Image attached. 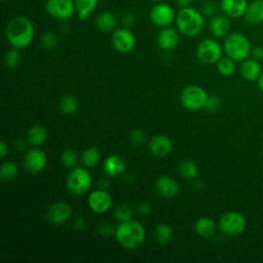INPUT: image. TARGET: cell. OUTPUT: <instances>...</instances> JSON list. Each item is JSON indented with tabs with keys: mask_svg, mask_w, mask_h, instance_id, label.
<instances>
[{
	"mask_svg": "<svg viewBox=\"0 0 263 263\" xmlns=\"http://www.w3.org/2000/svg\"><path fill=\"white\" fill-rule=\"evenodd\" d=\"M129 139L134 144L141 145L145 142V135L141 129H133L129 133Z\"/></svg>",
	"mask_w": 263,
	"mask_h": 263,
	"instance_id": "f35d334b",
	"label": "cell"
},
{
	"mask_svg": "<svg viewBox=\"0 0 263 263\" xmlns=\"http://www.w3.org/2000/svg\"><path fill=\"white\" fill-rule=\"evenodd\" d=\"M8 153V147H7V144L4 142V141H1L0 143V157L1 158H4L6 156V154Z\"/></svg>",
	"mask_w": 263,
	"mask_h": 263,
	"instance_id": "ee69618b",
	"label": "cell"
},
{
	"mask_svg": "<svg viewBox=\"0 0 263 263\" xmlns=\"http://www.w3.org/2000/svg\"><path fill=\"white\" fill-rule=\"evenodd\" d=\"M84 225H85V222H84V219L82 217H77L75 219V223H74V226L78 229V230H82L84 228Z\"/></svg>",
	"mask_w": 263,
	"mask_h": 263,
	"instance_id": "f6af8a7d",
	"label": "cell"
},
{
	"mask_svg": "<svg viewBox=\"0 0 263 263\" xmlns=\"http://www.w3.org/2000/svg\"><path fill=\"white\" fill-rule=\"evenodd\" d=\"M208 93L198 85H188L183 88L180 95V101L183 107L189 111H197L204 108Z\"/></svg>",
	"mask_w": 263,
	"mask_h": 263,
	"instance_id": "5b68a950",
	"label": "cell"
},
{
	"mask_svg": "<svg viewBox=\"0 0 263 263\" xmlns=\"http://www.w3.org/2000/svg\"><path fill=\"white\" fill-rule=\"evenodd\" d=\"M116 240L125 249L134 250L140 247L145 239L143 225L135 220L119 223L115 229Z\"/></svg>",
	"mask_w": 263,
	"mask_h": 263,
	"instance_id": "3957f363",
	"label": "cell"
},
{
	"mask_svg": "<svg viewBox=\"0 0 263 263\" xmlns=\"http://www.w3.org/2000/svg\"><path fill=\"white\" fill-rule=\"evenodd\" d=\"M180 175L186 180H193L198 175V166L193 160H184L179 165Z\"/></svg>",
	"mask_w": 263,
	"mask_h": 263,
	"instance_id": "83f0119b",
	"label": "cell"
},
{
	"mask_svg": "<svg viewBox=\"0 0 263 263\" xmlns=\"http://www.w3.org/2000/svg\"><path fill=\"white\" fill-rule=\"evenodd\" d=\"M87 204L92 212L103 214L110 209L112 204V198L106 190L99 189L92 191L89 194L87 198Z\"/></svg>",
	"mask_w": 263,
	"mask_h": 263,
	"instance_id": "4fadbf2b",
	"label": "cell"
},
{
	"mask_svg": "<svg viewBox=\"0 0 263 263\" xmlns=\"http://www.w3.org/2000/svg\"><path fill=\"white\" fill-rule=\"evenodd\" d=\"M247 226L246 218L238 212H228L219 220V228L226 235H238Z\"/></svg>",
	"mask_w": 263,
	"mask_h": 263,
	"instance_id": "ba28073f",
	"label": "cell"
},
{
	"mask_svg": "<svg viewBox=\"0 0 263 263\" xmlns=\"http://www.w3.org/2000/svg\"><path fill=\"white\" fill-rule=\"evenodd\" d=\"M135 23H136V16H135V14H134L133 12H130V11L124 13V14L122 15V17H121V24H122V26L125 27V28H130V27H133V26L135 25Z\"/></svg>",
	"mask_w": 263,
	"mask_h": 263,
	"instance_id": "ab89813d",
	"label": "cell"
},
{
	"mask_svg": "<svg viewBox=\"0 0 263 263\" xmlns=\"http://www.w3.org/2000/svg\"><path fill=\"white\" fill-rule=\"evenodd\" d=\"M5 35L12 47L26 48L34 39L35 28L28 17L18 15L9 20L5 28Z\"/></svg>",
	"mask_w": 263,
	"mask_h": 263,
	"instance_id": "6da1fadb",
	"label": "cell"
},
{
	"mask_svg": "<svg viewBox=\"0 0 263 263\" xmlns=\"http://www.w3.org/2000/svg\"><path fill=\"white\" fill-rule=\"evenodd\" d=\"M173 148L172 140L167 136L158 135L151 139L149 143V150L155 157H164Z\"/></svg>",
	"mask_w": 263,
	"mask_h": 263,
	"instance_id": "ac0fdd59",
	"label": "cell"
},
{
	"mask_svg": "<svg viewBox=\"0 0 263 263\" xmlns=\"http://www.w3.org/2000/svg\"><path fill=\"white\" fill-rule=\"evenodd\" d=\"M156 42L162 50H172L179 43V31L170 26L161 28L157 34Z\"/></svg>",
	"mask_w": 263,
	"mask_h": 263,
	"instance_id": "9a60e30c",
	"label": "cell"
},
{
	"mask_svg": "<svg viewBox=\"0 0 263 263\" xmlns=\"http://www.w3.org/2000/svg\"><path fill=\"white\" fill-rule=\"evenodd\" d=\"M111 41L113 47L122 53L130 51L136 45V37L129 28L121 27L112 32Z\"/></svg>",
	"mask_w": 263,
	"mask_h": 263,
	"instance_id": "8fae6325",
	"label": "cell"
},
{
	"mask_svg": "<svg viewBox=\"0 0 263 263\" xmlns=\"http://www.w3.org/2000/svg\"><path fill=\"white\" fill-rule=\"evenodd\" d=\"M47 164L46 154L41 149H31L27 151L24 157V166L31 174H38L44 170Z\"/></svg>",
	"mask_w": 263,
	"mask_h": 263,
	"instance_id": "7c38bea8",
	"label": "cell"
},
{
	"mask_svg": "<svg viewBox=\"0 0 263 263\" xmlns=\"http://www.w3.org/2000/svg\"><path fill=\"white\" fill-rule=\"evenodd\" d=\"M223 49L227 57L231 58L235 62H241L248 59L252 50L249 39L238 32L228 34L225 37Z\"/></svg>",
	"mask_w": 263,
	"mask_h": 263,
	"instance_id": "277c9868",
	"label": "cell"
},
{
	"mask_svg": "<svg viewBox=\"0 0 263 263\" xmlns=\"http://www.w3.org/2000/svg\"><path fill=\"white\" fill-rule=\"evenodd\" d=\"M101 153L96 147L86 148L81 154V161L85 167H93L100 160Z\"/></svg>",
	"mask_w": 263,
	"mask_h": 263,
	"instance_id": "f1b7e54d",
	"label": "cell"
},
{
	"mask_svg": "<svg viewBox=\"0 0 263 263\" xmlns=\"http://www.w3.org/2000/svg\"><path fill=\"white\" fill-rule=\"evenodd\" d=\"M78 159H79V156H78L77 152L72 149L64 150L61 155L62 164L68 168L76 167V165L78 163Z\"/></svg>",
	"mask_w": 263,
	"mask_h": 263,
	"instance_id": "1f68e13d",
	"label": "cell"
},
{
	"mask_svg": "<svg viewBox=\"0 0 263 263\" xmlns=\"http://www.w3.org/2000/svg\"><path fill=\"white\" fill-rule=\"evenodd\" d=\"M240 75L249 81L256 80L261 75V66L255 59H246L240 66Z\"/></svg>",
	"mask_w": 263,
	"mask_h": 263,
	"instance_id": "7402d4cb",
	"label": "cell"
},
{
	"mask_svg": "<svg viewBox=\"0 0 263 263\" xmlns=\"http://www.w3.org/2000/svg\"><path fill=\"white\" fill-rule=\"evenodd\" d=\"M176 27L178 31L187 37H195L204 27V15L192 6L180 8L176 14Z\"/></svg>",
	"mask_w": 263,
	"mask_h": 263,
	"instance_id": "7a4b0ae2",
	"label": "cell"
},
{
	"mask_svg": "<svg viewBox=\"0 0 263 263\" xmlns=\"http://www.w3.org/2000/svg\"><path fill=\"white\" fill-rule=\"evenodd\" d=\"M66 185L72 194L82 195L90 188L91 176L85 167H74L67 177Z\"/></svg>",
	"mask_w": 263,
	"mask_h": 263,
	"instance_id": "8992f818",
	"label": "cell"
},
{
	"mask_svg": "<svg viewBox=\"0 0 263 263\" xmlns=\"http://www.w3.org/2000/svg\"><path fill=\"white\" fill-rule=\"evenodd\" d=\"M223 53V48L220 43L214 39L206 38L201 40L196 46V57L197 59L206 65H212L217 63Z\"/></svg>",
	"mask_w": 263,
	"mask_h": 263,
	"instance_id": "52a82bcc",
	"label": "cell"
},
{
	"mask_svg": "<svg viewBox=\"0 0 263 263\" xmlns=\"http://www.w3.org/2000/svg\"><path fill=\"white\" fill-rule=\"evenodd\" d=\"M221 106V100L218 96L216 95H210L208 97L206 103H205V110H208L209 112H215L217 111Z\"/></svg>",
	"mask_w": 263,
	"mask_h": 263,
	"instance_id": "74e56055",
	"label": "cell"
},
{
	"mask_svg": "<svg viewBox=\"0 0 263 263\" xmlns=\"http://www.w3.org/2000/svg\"><path fill=\"white\" fill-rule=\"evenodd\" d=\"M152 1H154V2H156V3H158V2H162L163 0H152Z\"/></svg>",
	"mask_w": 263,
	"mask_h": 263,
	"instance_id": "f907efd6",
	"label": "cell"
},
{
	"mask_svg": "<svg viewBox=\"0 0 263 263\" xmlns=\"http://www.w3.org/2000/svg\"><path fill=\"white\" fill-rule=\"evenodd\" d=\"M194 230L199 236L209 238L215 234L216 225L212 219L208 217H201L195 221Z\"/></svg>",
	"mask_w": 263,
	"mask_h": 263,
	"instance_id": "d4e9b609",
	"label": "cell"
},
{
	"mask_svg": "<svg viewBox=\"0 0 263 263\" xmlns=\"http://www.w3.org/2000/svg\"><path fill=\"white\" fill-rule=\"evenodd\" d=\"M71 216L72 209L64 201L52 203L47 211V219L53 224H64L71 218Z\"/></svg>",
	"mask_w": 263,
	"mask_h": 263,
	"instance_id": "5bb4252c",
	"label": "cell"
},
{
	"mask_svg": "<svg viewBox=\"0 0 263 263\" xmlns=\"http://www.w3.org/2000/svg\"><path fill=\"white\" fill-rule=\"evenodd\" d=\"M113 216L115 220L118 221L119 223L127 222V221H130L133 218V211L128 205L121 204L115 209Z\"/></svg>",
	"mask_w": 263,
	"mask_h": 263,
	"instance_id": "e575fe53",
	"label": "cell"
},
{
	"mask_svg": "<svg viewBox=\"0 0 263 263\" xmlns=\"http://www.w3.org/2000/svg\"><path fill=\"white\" fill-rule=\"evenodd\" d=\"M59 108L62 113L66 115H71L77 111L78 103L75 97L72 95H64L59 102Z\"/></svg>",
	"mask_w": 263,
	"mask_h": 263,
	"instance_id": "4316f807",
	"label": "cell"
},
{
	"mask_svg": "<svg viewBox=\"0 0 263 263\" xmlns=\"http://www.w3.org/2000/svg\"><path fill=\"white\" fill-rule=\"evenodd\" d=\"M15 145H16V147H17V148H20V149H21V148H23V147H25V143H24L21 139H17V140H16Z\"/></svg>",
	"mask_w": 263,
	"mask_h": 263,
	"instance_id": "681fc988",
	"label": "cell"
},
{
	"mask_svg": "<svg viewBox=\"0 0 263 263\" xmlns=\"http://www.w3.org/2000/svg\"><path fill=\"white\" fill-rule=\"evenodd\" d=\"M98 232L102 236H110L111 234L115 233V228L112 225L108 224V223H104V224H101L99 226Z\"/></svg>",
	"mask_w": 263,
	"mask_h": 263,
	"instance_id": "60d3db41",
	"label": "cell"
},
{
	"mask_svg": "<svg viewBox=\"0 0 263 263\" xmlns=\"http://www.w3.org/2000/svg\"><path fill=\"white\" fill-rule=\"evenodd\" d=\"M251 54H252L253 59H255L257 61L263 60V46H255L254 48H252Z\"/></svg>",
	"mask_w": 263,
	"mask_h": 263,
	"instance_id": "7bdbcfd3",
	"label": "cell"
},
{
	"mask_svg": "<svg viewBox=\"0 0 263 263\" xmlns=\"http://www.w3.org/2000/svg\"><path fill=\"white\" fill-rule=\"evenodd\" d=\"M47 139V132L41 125H33L28 130V140L31 144L39 146Z\"/></svg>",
	"mask_w": 263,
	"mask_h": 263,
	"instance_id": "484cf974",
	"label": "cell"
},
{
	"mask_svg": "<svg viewBox=\"0 0 263 263\" xmlns=\"http://www.w3.org/2000/svg\"><path fill=\"white\" fill-rule=\"evenodd\" d=\"M243 17L251 25L263 23V0L251 1L248 4Z\"/></svg>",
	"mask_w": 263,
	"mask_h": 263,
	"instance_id": "ffe728a7",
	"label": "cell"
},
{
	"mask_svg": "<svg viewBox=\"0 0 263 263\" xmlns=\"http://www.w3.org/2000/svg\"><path fill=\"white\" fill-rule=\"evenodd\" d=\"M231 28L230 18L225 14L214 15L209 24V30L216 38H224L229 34Z\"/></svg>",
	"mask_w": 263,
	"mask_h": 263,
	"instance_id": "e0dca14e",
	"label": "cell"
},
{
	"mask_svg": "<svg viewBox=\"0 0 263 263\" xmlns=\"http://www.w3.org/2000/svg\"><path fill=\"white\" fill-rule=\"evenodd\" d=\"M173 230L166 224H159L155 228V238L159 243H166L172 239Z\"/></svg>",
	"mask_w": 263,
	"mask_h": 263,
	"instance_id": "d6a6232c",
	"label": "cell"
},
{
	"mask_svg": "<svg viewBox=\"0 0 263 263\" xmlns=\"http://www.w3.org/2000/svg\"><path fill=\"white\" fill-rule=\"evenodd\" d=\"M104 172L110 177H116L121 175L125 171V163L118 155H109L103 165Z\"/></svg>",
	"mask_w": 263,
	"mask_h": 263,
	"instance_id": "44dd1931",
	"label": "cell"
},
{
	"mask_svg": "<svg viewBox=\"0 0 263 263\" xmlns=\"http://www.w3.org/2000/svg\"><path fill=\"white\" fill-rule=\"evenodd\" d=\"M40 44L45 49H53L58 45V39L57 36L49 31L44 32L40 37Z\"/></svg>",
	"mask_w": 263,
	"mask_h": 263,
	"instance_id": "d590c367",
	"label": "cell"
},
{
	"mask_svg": "<svg viewBox=\"0 0 263 263\" xmlns=\"http://www.w3.org/2000/svg\"><path fill=\"white\" fill-rule=\"evenodd\" d=\"M175 3H176L177 6H179L180 8H184V7L191 6L192 0H175Z\"/></svg>",
	"mask_w": 263,
	"mask_h": 263,
	"instance_id": "bcb514c9",
	"label": "cell"
},
{
	"mask_svg": "<svg viewBox=\"0 0 263 263\" xmlns=\"http://www.w3.org/2000/svg\"><path fill=\"white\" fill-rule=\"evenodd\" d=\"M137 212L142 215V216H146L148 214H150L151 212V204L148 201H141L138 205H137Z\"/></svg>",
	"mask_w": 263,
	"mask_h": 263,
	"instance_id": "b9f144b4",
	"label": "cell"
},
{
	"mask_svg": "<svg viewBox=\"0 0 263 263\" xmlns=\"http://www.w3.org/2000/svg\"><path fill=\"white\" fill-rule=\"evenodd\" d=\"M248 4V0H221L220 9L229 18H238L245 15Z\"/></svg>",
	"mask_w": 263,
	"mask_h": 263,
	"instance_id": "2e32d148",
	"label": "cell"
},
{
	"mask_svg": "<svg viewBox=\"0 0 263 263\" xmlns=\"http://www.w3.org/2000/svg\"><path fill=\"white\" fill-rule=\"evenodd\" d=\"M17 176V166L13 161H5L1 165L0 177L2 181H10Z\"/></svg>",
	"mask_w": 263,
	"mask_h": 263,
	"instance_id": "4dcf8cb0",
	"label": "cell"
},
{
	"mask_svg": "<svg viewBox=\"0 0 263 263\" xmlns=\"http://www.w3.org/2000/svg\"><path fill=\"white\" fill-rule=\"evenodd\" d=\"M75 10L79 20L86 21L97 9L99 0H74Z\"/></svg>",
	"mask_w": 263,
	"mask_h": 263,
	"instance_id": "cb8c5ba5",
	"label": "cell"
},
{
	"mask_svg": "<svg viewBox=\"0 0 263 263\" xmlns=\"http://www.w3.org/2000/svg\"><path fill=\"white\" fill-rule=\"evenodd\" d=\"M176 12L172 5L165 2H158L156 3L150 10L149 17L151 23L158 27L164 28L168 27L173 22L176 20Z\"/></svg>",
	"mask_w": 263,
	"mask_h": 263,
	"instance_id": "9c48e42d",
	"label": "cell"
},
{
	"mask_svg": "<svg viewBox=\"0 0 263 263\" xmlns=\"http://www.w3.org/2000/svg\"><path fill=\"white\" fill-rule=\"evenodd\" d=\"M257 85H258L259 89L263 92V73H261V75L258 77V79H257Z\"/></svg>",
	"mask_w": 263,
	"mask_h": 263,
	"instance_id": "7dc6e473",
	"label": "cell"
},
{
	"mask_svg": "<svg viewBox=\"0 0 263 263\" xmlns=\"http://www.w3.org/2000/svg\"><path fill=\"white\" fill-rule=\"evenodd\" d=\"M218 5L215 1H212V0H208V1H204L201 5V8H200V11L202 12L203 15L205 16H214L217 14L218 12Z\"/></svg>",
	"mask_w": 263,
	"mask_h": 263,
	"instance_id": "8d00e7d4",
	"label": "cell"
},
{
	"mask_svg": "<svg viewBox=\"0 0 263 263\" xmlns=\"http://www.w3.org/2000/svg\"><path fill=\"white\" fill-rule=\"evenodd\" d=\"M96 26L103 32H113L117 26V18L111 11H102L96 17Z\"/></svg>",
	"mask_w": 263,
	"mask_h": 263,
	"instance_id": "603a6c76",
	"label": "cell"
},
{
	"mask_svg": "<svg viewBox=\"0 0 263 263\" xmlns=\"http://www.w3.org/2000/svg\"><path fill=\"white\" fill-rule=\"evenodd\" d=\"M155 190L160 196L164 198H172L178 194L179 185L173 178L162 176L156 180Z\"/></svg>",
	"mask_w": 263,
	"mask_h": 263,
	"instance_id": "d6986e66",
	"label": "cell"
},
{
	"mask_svg": "<svg viewBox=\"0 0 263 263\" xmlns=\"http://www.w3.org/2000/svg\"><path fill=\"white\" fill-rule=\"evenodd\" d=\"M98 184H99V186H100L101 189H106L107 186H108V182H107V180H105V179H102Z\"/></svg>",
	"mask_w": 263,
	"mask_h": 263,
	"instance_id": "c3c4849f",
	"label": "cell"
},
{
	"mask_svg": "<svg viewBox=\"0 0 263 263\" xmlns=\"http://www.w3.org/2000/svg\"><path fill=\"white\" fill-rule=\"evenodd\" d=\"M235 61L229 57H222L217 62V70L223 76H231L235 71Z\"/></svg>",
	"mask_w": 263,
	"mask_h": 263,
	"instance_id": "f546056e",
	"label": "cell"
},
{
	"mask_svg": "<svg viewBox=\"0 0 263 263\" xmlns=\"http://www.w3.org/2000/svg\"><path fill=\"white\" fill-rule=\"evenodd\" d=\"M4 64L9 69L16 68L21 63V53L17 48L13 47L12 49H9L4 54Z\"/></svg>",
	"mask_w": 263,
	"mask_h": 263,
	"instance_id": "836d02e7",
	"label": "cell"
},
{
	"mask_svg": "<svg viewBox=\"0 0 263 263\" xmlns=\"http://www.w3.org/2000/svg\"><path fill=\"white\" fill-rule=\"evenodd\" d=\"M45 11L59 21L69 20L75 12L74 0H46Z\"/></svg>",
	"mask_w": 263,
	"mask_h": 263,
	"instance_id": "30bf717a",
	"label": "cell"
}]
</instances>
